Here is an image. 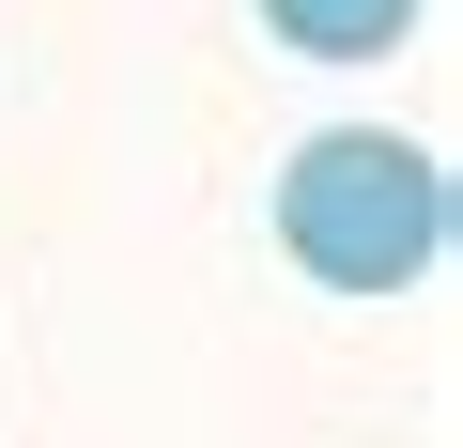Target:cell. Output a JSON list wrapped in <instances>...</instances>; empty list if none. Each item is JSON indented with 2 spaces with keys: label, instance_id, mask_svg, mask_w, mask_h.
<instances>
[{
  "label": "cell",
  "instance_id": "1",
  "mask_svg": "<svg viewBox=\"0 0 463 448\" xmlns=\"http://www.w3.org/2000/svg\"><path fill=\"white\" fill-rule=\"evenodd\" d=\"M279 248L325 294H417L448 263V170L417 139H386V124H325L279 170Z\"/></svg>",
  "mask_w": 463,
  "mask_h": 448
},
{
  "label": "cell",
  "instance_id": "2",
  "mask_svg": "<svg viewBox=\"0 0 463 448\" xmlns=\"http://www.w3.org/2000/svg\"><path fill=\"white\" fill-rule=\"evenodd\" d=\"M263 32H279L294 62H386V47L417 32V0H263Z\"/></svg>",
  "mask_w": 463,
  "mask_h": 448
}]
</instances>
